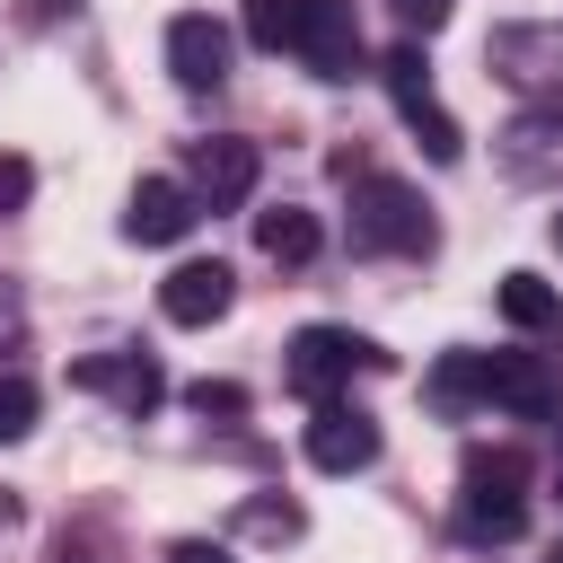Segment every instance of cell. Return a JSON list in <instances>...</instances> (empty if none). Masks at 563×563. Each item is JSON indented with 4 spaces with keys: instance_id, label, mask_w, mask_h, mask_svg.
Returning a JSON list of instances; mask_svg holds the SVG:
<instances>
[{
    "instance_id": "obj_7",
    "label": "cell",
    "mask_w": 563,
    "mask_h": 563,
    "mask_svg": "<svg viewBox=\"0 0 563 563\" xmlns=\"http://www.w3.org/2000/svg\"><path fill=\"white\" fill-rule=\"evenodd\" d=\"M484 405H501V413H554L563 405V369L545 361V352H484Z\"/></svg>"
},
{
    "instance_id": "obj_23",
    "label": "cell",
    "mask_w": 563,
    "mask_h": 563,
    "mask_svg": "<svg viewBox=\"0 0 563 563\" xmlns=\"http://www.w3.org/2000/svg\"><path fill=\"white\" fill-rule=\"evenodd\" d=\"M387 9H396V18H405V26H413V35H440V26H449V9H457V0H387Z\"/></svg>"
},
{
    "instance_id": "obj_15",
    "label": "cell",
    "mask_w": 563,
    "mask_h": 563,
    "mask_svg": "<svg viewBox=\"0 0 563 563\" xmlns=\"http://www.w3.org/2000/svg\"><path fill=\"white\" fill-rule=\"evenodd\" d=\"M457 484L466 493H493V501H528V457L519 449H466Z\"/></svg>"
},
{
    "instance_id": "obj_10",
    "label": "cell",
    "mask_w": 563,
    "mask_h": 563,
    "mask_svg": "<svg viewBox=\"0 0 563 563\" xmlns=\"http://www.w3.org/2000/svg\"><path fill=\"white\" fill-rule=\"evenodd\" d=\"M194 220H202V202L185 194V176H141L123 202V238H141V246H176Z\"/></svg>"
},
{
    "instance_id": "obj_21",
    "label": "cell",
    "mask_w": 563,
    "mask_h": 563,
    "mask_svg": "<svg viewBox=\"0 0 563 563\" xmlns=\"http://www.w3.org/2000/svg\"><path fill=\"white\" fill-rule=\"evenodd\" d=\"M185 405H194V413H220V422H229V413H246V387H229V378H194V387H185Z\"/></svg>"
},
{
    "instance_id": "obj_22",
    "label": "cell",
    "mask_w": 563,
    "mask_h": 563,
    "mask_svg": "<svg viewBox=\"0 0 563 563\" xmlns=\"http://www.w3.org/2000/svg\"><path fill=\"white\" fill-rule=\"evenodd\" d=\"M26 194H35V167H26L18 150H0V220H9V211H26Z\"/></svg>"
},
{
    "instance_id": "obj_25",
    "label": "cell",
    "mask_w": 563,
    "mask_h": 563,
    "mask_svg": "<svg viewBox=\"0 0 563 563\" xmlns=\"http://www.w3.org/2000/svg\"><path fill=\"white\" fill-rule=\"evenodd\" d=\"M554 246H563V211H554Z\"/></svg>"
},
{
    "instance_id": "obj_13",
    "label": "cell",
    "mask_w": 563,
    "mask_h": 563,
    "mask_svg": "<svg viewBox=\"0 0 563 563\" xmlns=\"http://www.w3.org/2000/svg\"><path fill=\"white\" fill-rule=\"evenodd\" d=\"M501 317L519 334H563V290L545 273H501Z\"/></svg>"
},
{
    "instance_id": "obj_19",
    "label": "cell",
    "mask_w": 563,
    "mask_h": 563,
    "mask_svg": "<svg viewBox=\"0 0 563 563\" xmlns=\"http://www.w3.org/2000/svg\"><path fill=\"white\" fill-rule=\"evenodd\" d=\"M238 528H246V537H273V545H290L308 519H299V501H246V510H238Z\"/></svg>"
},
{
    "instance_id": "obj_26",
    "label": "cell",
    "mask_w": 563,
    "mask_h": 563,
    "mask_svg": "<svg viewBox=\"0 0 563 563\" xmlns=\"http://www.w3.org/2000/svg\"><path fill=\"white\" fill-rule=\"evenodd\" d=\"M545 563H563V545H554V554H545Z\"/></svg>"
},
{
    "instance_id": "obj_6",
    "label": "cell",
    "mask_w": 563,
    "mask_h": 563,
    "mask_svg": "<svg viewBox=\"0 0 563 563\" xmlns=\"http://www.w3.org/2000/svg\"><path fill=\"white\" fill-rule=\"evenodd\" d=\"M484 62L510 88H563V18H528V26H493Z\"/></svg>"
},
{
    "instance_id": "obj_20",
    "label": "cell",
    "mask_w": 563,
    "mask_h": 563,
    "mask_svg": "<svg viewBox=\"0 0 563 563\" xmlns=\"http://www.w3.org/2000/svg\"><path fill=\"white\" fill-rule=\"evenodd\" d=\"M26 431H35V387L0 378V440H26Z\"/></svg>"
},
{
    "instance_id": "obj_5",
    "label": "cell",
    "mask_w": 563,
    "mask_h": 563,
    "mask_svg": "<svg viewBox=\"0 0 563 563\" xmlns=\"http://www.w3.org/2000/svg\"><path fill=\"white\" fill-rule=\"evenodd\" d=\"M255 176H264L255 141H238V132H211V141H194V176H185V194H194L202 211H238V202L255 194Z\"/></svg>"
},
{
    "instance_id": "obj_12",
    "label": "cell",
    "mask_w": 563,
    "mask_h": 563,
    "mask_svg": "<svg viewBox=\"0 0 563 563\" xmlns=\"http://www.w3.org/2000/svg\"><path fill=\"white\" fill-rule=\"evenodd\" d=\"M70 387H97V396H114L123 413H150V405L167 396L158 361H141V352H97V361H79V369H70Z\"/></svg>"
},
{
    "instance_id": "obj_9",
    "label": "cell",
    "mask_w": 563,
    "mask_h": 563,
    "mask_svg": "<svg viewBox=\"0 0 563 563\" xmlns=\"http://www.w3.org/2000/svg\"><path fill=\"white\" fill-rule=\"evenodd\" d=\"M167 70H176V88H220L229 79V26L211 9L167 18Z\"/></svg>"
},
{
    "instance_id": "obj_11",
    "label": "cell",
    "mask_w": 563,
    "mask_h": 563,
    "mask_svg": "<svg viewBox=\"0 0 563 563\" xmlns=\"http://www.w3.org/2000/svg\"><path fill=\"white\" fill-rule=\"evenodd\" d=\"M229 299H238V273H229L220 255H211V264H176V273L158 282V317H167V325H220Z\"/></svg>"
},
{
    "instance_id": "obj_18",
    "label": "cell",
    "mask_w": 563,
    "mask_h": 563,
    "mask_svg": "<svg viewBox=\"0 0 563 563\" xmlns=\"http://www.w3.org/2000/svg\"><path fill=\"white\" fill-rule=\"evenodd\" d=\"M290 35H299V0H246V44L290 53Z\"/></svg>"
},
{
    "instance_id": "obj_8",
    "label": "cell",
    "mask_w": 563,
    "mask_h": 563,
    "mask_svg": "<svg viewBox=\"0 0 563 563\" xmlns=\"http://www.w3.org/2000/svg\"><path fill=\"white\" fill-rule=\"evenodd\" d=\"M369 457H378V422H369L361 405L325 396V405L308 413V466H317V475H361Z\"/></svg>"
},
{
    "instance_id": "obj_14",
    "label": "cell",
    "mask_w": 563,
    "mask_h": 563,
    "mask_svg": "<svg viewBox=\"0 0 563 563\" xmlns=\"http://www.w3.org/2000/svg\"><path fill=\"white\" fill-rule=\"evenodd\" d=\"M255 246H264L273 264H308V255L325 246V229H317V211L282 202V211H255Z\"/></svg>"
},
{
    "instance_id": "obj_16",
    "label": "cell",
    "mask_w": 563,
    "mask_h": 563,
    "mask_svg": "<svg viewBox=\"0 0 563 563\" xmlns=\"http://www.w3.org/2000/svg\"><path fill=\"white\" fill-rule=\"evenodd\" d=\"M457 528L484 537V545H510L528 528V501H493V493H457Z\"/></svg>"
},
{
    "instance_id": "obj_1",
    "label": "cell",
    "mask_w": 563,
    "mask_h": 563,
    "mask_svg": "<svg viewBox=\"0 0 563 563\" xmlns=\"http://www.w3.org/2000/svg\"><path fill=\"white\" fill-rule=\"evenodd\" d=\"M352 246H361V255H422V246H431L422 194L396 185V176H361V185H352Z\"/></svg>"
},
{
    "instance_id": "obj_17",
    "label": "cell",
    "mask_w": 563,
    "mask_h": 563,
    "mask_svg": "<svg viewBox=\"0 0 563 563\" xmlns=\"http://www.w3.org/2000/svg\"><path fill=\"white\" fill-rule=\"evenodd\" d=\"M475 396H484V352H449V361L431 369V405L457 413V405H475Z\"/></svg>"
},
{
    "instance_id": "obj_3",
    "label": "cell",
    "mask_w": 563,
    "mask_h": 563,
    "mask_svg": "<svg viewBox=\"0 0 563 563\" xmlns=\"http://www.w3.org/2000/svg\"><path fill=\"white\" fill-rule=\"evenodd\" d=\"M387 361H396V352H378V343H369V334H352V325H299V334H290L282 378H290L299 396H317V405H325L352 369H387Z\"/></svg>"
},
{
    "instance_id": "obj_24",
    "label": "cell",
    "mask_w": 563,
    "mask_h": 563,
    "mask_svg": "<svg viewBox=\"0 0 563 563\" xmlns=\"http://www.w3.org/2000/svg\"><path fill=\"white\" fill-rule=\"evenodd\" d=\"M167 563H238V554H229V545H211V537H176V545H167Z\"/></svg>"
},
{
    "instance_id": "obj_2",
    "label": "cell",
    "mask_w": 563,
    "mask_h": 563,
    "mask_svg": "<svg viewBox=\"0 0 563 563\" xmlns=\"http://www.w3.org/2000/svg\"><path fill=\"white\" fill-rule=\"evenodd\" d=\"M378 79H387V97H396V114H405V132L422 141V158L431 167H457V150H466V132H457V114L431 97V70H422V53L413 44H396V53H378Z\"/></svg>"
},
{
    "instance_id": "obj_4",
    "label": "cell",
    "mask_w": 563,
    "mask_h": 563,
    "mask_svg": "<svg viewBox=\"0 0 563 563\" xmlns=\"http://www.w3.org/2000/svg\"><path fill=\"white\" fill-rule=\"evenodd\" d=\"M290 53L317 70V79H352L369 53H361V18H352V0H299V35H290Z\"/></svg>"
}]
</instances>
